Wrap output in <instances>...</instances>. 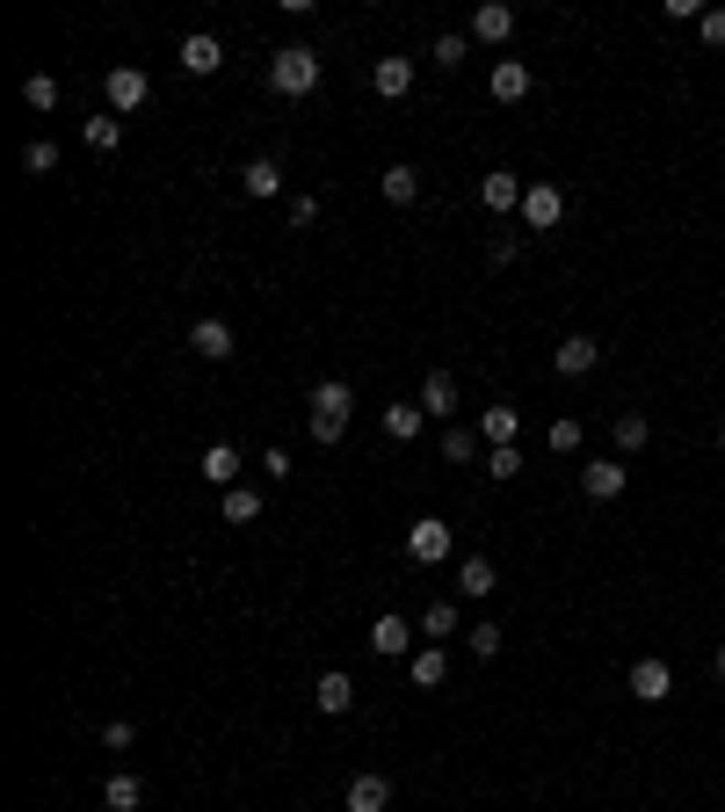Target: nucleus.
Masks as SVG:
<instances>
[{"instance_id": "f257e3e1", "label": "nucleus", "mask_w": 725, "mask_h": 812, "mask_svg": "<svg viewBox=\"0 0 725 812\" xmlns=\"http://www.w3.org/2000/svg\"><path fill=\"white\" fill-rule=\"evenodd\" d=\"M348 414H356V392H348L342 378H327V385H312V414H305V429H312V443H342L348 435Z\"/></svg>"}, {"instance_id": "f03ea898", "label": "nucleus", "mask_w": 725, "mask_h": 812, "mask_svg": "<svg viewBox=\"0 0 725 812\" xmlns=\"http://www.w3.org/2000/svg\"><path fill=\"white\" fill-rule=\"evenodd\" d=\"M269 87H277V95H312V87H320V52H312V44H283V52L269 58Z\"/></svg>"}, {"instance_id": "7ed1b4c3", "label": "nucleus", "mask_w": 725, "mask_h": 812, "mask_svg": "<svg viewBox=\"0 0 725 812\" xmlns=\"http://www.w3.org/2000/svg\"><path fill=\"white\" fill-rule=\"evenodd\" d=\"M559 218H566V190H559V182H530V190H522V225H530V232H552Z\"/></svg>"}, {"instance_id": "20e7f679", "label": "nucleus", "mask_w": 725, "mask_h": 812, "mask_svg": "<svg viewBox=\"0 0 725 812\" xmlns=\"http://www.w3.org/2000/svg\"><path fill=\"white\" fill-rule=\"evenodd\" d=\"M407 559H414V566H443V559H450V522L421 516L414 530H407Z\"/></svg>"}, {"instance_id": "39448f33", "label": "nucleus", "mask_w": 725, "mask_h": 812, "mask_svg": "<svg viewBox=\"0 0 725 812\" xmlns=\"http://www.w3.org/2000/svg\"><path fill=\"white\" fill-rule=\"evenodd\" d=\"M362 646H370V653H378V660H414V624H407V617H392V609H385V617L370 624V639H362Z\"/></svg>"}, {"instance_id": "423d86ee", "label": "nucleus", "mask_w": 725, "mask_h": 812, "mask_svg": "<svg viewBox=\"0 0 725 812\" xmlns=\"http://www.w3.org/2000/svg\"><path fill=\"white\" fill-rule=\"evenodd\" d=\"M595 364H603V342H595V334H566V342L552 348V370H559V378H587Z\"/></svg>"}, {"instance_id": "0eeeda50", "label": "nucleus", "mask_w": 725, "mask_h": 812, "mask_svg": "<svg viewBox=\"0 0 725 812\" xmlns=\"http://www.w3.org/2000/svg\"><path fill=\"white\" fill-rule=\"evenodd\" d=\"M624 682H631V696H639V704H668V696H674V668H668V660H631V674H624Z\"/></svg>"}, {"instance_id": "6e6552de", "label": "nucleus", "mask_w": 725, "mask_h": 812, "mask_svg": "<svg viewBox=\"0 0 725 812\" xmlns=\"http://www.w3.org/2000/svg\"><path fill=\"white\" fill-rule=\"evenodd\" d=\"M624 472H631L624 457H595V465H581V494H587V501H617Z\"/></svg>"}, {"instance_id": "1a4fd4ad", "label": "nucleus", "mask_w": 725, "mask_h": 812, "mask_svg": "<svg viewBox=\"0 0 725 812\" xmlns=\"http://www.w3.org/2000/svg\"><path fill=\"white\" fill-rule=\"evenodd\" d=\"M312 704L327 711V718H348V711H356V682H348L342 668H327L320 682H312Z\"/></svg>"}, {"instance_id": "9d476101", "label": "nucleus", "mask_w": 725, "mask_h": 812, "mask_svg": "<svg viewBox=\"0 0 725 812\" xmlns=\"http://www.w3.org/2000/svg\"><path fill=\"white\" fill-rule=\"evenodd\" d=\"M516 36V8L508 0H486L479 15H472V44H508Z\"/></svg>"}, {"instance_id": "9b49d317", "label": "nucleus", "mask_w": 725, "mask_h": 812, "mask_svg": "<svg viewBox=\"0 0 725 812\" xmlns=\"http://www.w3.org/2000/svg\"><path fill=\"white\" fill-rule=\"evenodd\" d=\"M370 87H378L385 102H399V95H414V58H378V66H370Z\"/></svg>"}, {"instance_id": "f8f14e48", "label": "nucleus", "mask_w": 725, "mask_h": 812, "mask_svg": "<svg viewBox=\"0 0 725 812\" xmlns=\"http://www.w3.org/2000/svg\"><path fill=\"white\" fill-rule=\"evenodd\" d=\"M522 190H530L522 174L494 167V174H486V182H479V204H486V210H522Z\"/></svg>"}, {"instance_id": "ddd939ff", "label": "nucleus", "mask_w": 725, "mask_h": 812, "mask_svg": "<svg viewBox=\"0 0 725 812\" xmlns=\"http://www.w3.org/2000/svg\"><path fill=\"white\" fill-rule=\"evenodd\" d=\"M342 812H392V777H356L342 798Z\"/></svg>"}, {"instance_id": "4468645a", "label": "nucleus", "mask_w": 725, "mask_h": 812, "mask_svg": "<svg viewBox=\"0 0 725 812\" xmlns=\"http://www.w3.org/2000/svg\"><path fill=\"white\" fill-rule=\"evenodd\" d=\"M486 87H494V102H522V95H530V66H522V58H494Z\"/></svg>"}, {"instance_id": "2eb2a0df", "label": "nucleus", "mask_w": 725, "mask_h": 812, "mask_svg": "<svg viewBox=\"0 0 725 812\" xmlns=\"http://www.w3.org/2000/svg\"><path fill=\"white\" fill-rule=\"evenodd\" d=\"M218 66H225V44H218V36H204V30L182 36V73H196V80H204V73H218Z\"/></svg>"}, {"instance_id": "dca6fc26", "label": "nucleus", "mask_w": 725, "mask_h": 812, "mask_svg": "<svg viewBox=\"0 0 725 812\" xmlns=\"http://www.w3.org/2000/svg\"><path fill=\"white\" fill-rule=\"evenodd\" d=\"M421 414H429V421L457 414V385H450V370H429V378H421Z\"/></svg>"}, {"instance_id": "f3484780", "label": "nucleus", "mask_w": 725, "mask_h": 812, "mask_svg": "<svg viewBox=\"0 0 725 812\" xmlns=\"http://www.w3.org/2000/svg\"><path fill=\"white\" fill-rule=\"evenodd\" d=\"M109 109H117V117H123V109H139L145 102V73L139 66H109Z\"/></svg>"}, {"instance_id": "a211bd4d", "label": "nucleus", "mask_w": 725, "mask_h": 812, "mask_svg": "<svg viewBox=\"0 0 725 812\" xmlns=\"http://www.w3.org/2000/svg\"><path fill=\"white\" fill-rule=\"evenodd\" d=\"M190 348L204 356V364H225V356H232V327H225V320H196V327H190Z\"/></svg>"}, {"instance_id": "6ab92c4d", "label": "nucleus", "mask_w": 725, "mask_h": 812, "mask_svg": "<svg viewBox=\"0 0 725 812\" xmlns=\"http://www.w3.org/2000/svg\"><path fill=\"white\" fill-rule=\"evenodd\" d=\"M494 588H501V573H494V559H465V566H457V595H465V603H486Z\"/></svg>"}, {"instance_id": "aec40b11", "label": "nucleus", "mask_w": 725, "mask_h": 812, "mask_svg": "<svg viewBox=\"0 0 725 812\" xmlns=\"http://www.w3.org/2000/svg\"><path fill=\"white\" fill-rule=\"evenodd\" d=\"M240 465H247V457H240L232 443H210V450H204V465H196V472H204L210 486H240Z\"/></svg>"}, {"instance_id": "412c9836", "label": "nucleus", "mask_w": 725, "mask_h": 812, "mask_svg": "<svg viewBox=\"0 0 725 812\" xmlns=\"http://www.w3.org/2000/svg\"><path fill=\"white\" fill-rule=\"evenodd\" d=\"M516 429H522L516 407H486L479 414V443H494V450H516Z\"/></svg>"}, {"instance_id": "4be33fe9", "label": "nucleus", "mask_w": 725, "mask_h": 812, "mask_svg": "<svg viewBox=\"0 0 725 812\" xmlns=\"http://www.w3.org/2000/svg\"><path fill=\"white\" fill-rule=\"evenodd\" d=\"M240 190L255 196V204H269V196L283 190V167H277V160H247V167H240Z\"/></svg>"}, {"instance_id": "5701e85b", "label": "nucleus", "mask_w": 725, "mask_h": 812, "mask_svg": "<svg viewBox=\"0 0 725 812\" xmlns=\"http://www.w3.org/2000/svg\"><path fill=\"white\" fill-rule=\"evenodd\" d=\"M378 196H385V204H414V196H421V174L407 167V160H392V167L378 174Z\"/></svg>"}, {"instance_id": "b1692460", "label": "nucleus", "mask_w": 725, "mask_h": 812, "mask_svg": "<svg viewBox=\"0 0 725 812\" xmlns=\"http://www.w3.org/2000/svg\"><path fill=\"white\" fill-rule=\"evenodd\" d=\"M407 674H414L421 690H443V674H450V646H421V653L407 660Z\"/></svg>"}, {"instance_id": "393cba45", "label": "nucleus", "mask_w": 725, "mask_h": 812, "mask_svg": "<svg viewBox=\"0 0 725 812\" xmlns=\"http://www.w3.org/2000/svg\"><path fill=\"white\" fill-rule=\"evenodd\" d=\"M421 639H435V646H450V639H457V603H450V595L421 609Z\"/></svg>"}, {"instance_id": "a878e982", "label": "nucleus", "mask_w": 725, "mask_h": 812, "mask_svg": "<svg viewBox=\"0 0 725 812\" xmlns=\"http://www.w3.org/2000/svg\"><path fill=\"white\" fill-rule=\"evenodd\" d=\"M465 52H472V30H443V36L429 44V58H435L443 73H457V66H465Z\"/></svg>"}, {"instance_id": "bb28decb", "label": "nucleus", "mask_w": 725, "mask_h": 812, "mask_svg": "<svg viewBox=\"0 0 725 812\" xmlns=\"http://www.w3.org/2000/svg\"><path fill=\"white\" fill-rule=\"evenodd\" d=\"M646 443H653V421H646V414H617V457H639Z\"/></svg>"}, {"instance_id": "cd10ccee", "label": "nucleus", "mask_w": 725, "mask_h": 812, "mask_svg": "<svg viewBox=\"0 0 725 812\" xmlns=\"http://www.w3.org/2000/svg\"><path fill=\"white\" fill-rule=\"evenodd\" d=\"M102 805H109V812H139V805H145V783H139V777H109V783H102Z\"/></svg>"}, {"instance_id": "c85d7f7f", "label": "nucleus", "mask_w": 725, "mask_h": 812, "mask_svg": "<svg viewBox=\"0 0 725 812\" xmlns=\"http://www.w3.org/2000/svg\"><path fill=\"white\" fill-rule=\"evenodd\" d=\"M421 421H429V414H421V399H414V407H385V435H392V443H414Z\"/></svg>"}, {"instance_id": "c756f323", "label": "nucleus", "mask_w": 725, "mask_h": 812, "mask_svg": "<svg viewBox=\"0 0 725 812\" xmlns=\"http://www.w3.org/2000/svg\"><path fill=\"white\" fill-rule=\"evenodd\" d=\"M225 522H255L261 516V494H255V486H225Z\"/></svg>"}, {"instance_id": "7c9ffc66", "label": "nucleus", "mask_w": 725, "mask_h": 812, "mask_svg": "<svg viewBox=\"0 0 725 812\" xmlns=\"http://www.w3.org/2000/svg\"><path fill=\"white\" fill-rule=\"evenodd\" d=\"M80 139L95 145V153H117V145H123V123H117V117H87V123H80Z\"/></svg>"}, {"instance_id": "2f4dec72", "label": "nucleus", "mask_w": 725, "mask_h": 812, "mask_svg": "<svg viewBox=\"0 0 725 812\" xmlns=\"http://www.w3.org/2000/svg\"><path fill=\"white\" fill-rule=\"evenodd\" d=\"M443 457L450 465H472L479 457V429H443Z\"/></svg>"}, {"instance_id": "473e14b6", "label": "nucleus", "mask_w": 725, "mask_h": 812, "mask_svg": "<svg viewBox=\"0 0 725 812\" xmlns=\"http://www.w3.org/2000/svg\"><path fill=\"white\" fill-rule=\"evenodd\" d=\"M22 102H30V109H58V80H52V73H30V80H22Z\"/></svg>"}, {"instance_id": "72a5a7b5", "label": "nucleus", "mask_w": 725, "mask_h": 812, "mask_svg": "<svg viewBox=\"0 0 725 812\" xmlns=\"http://www.w3.org/2000/svg\"><path fill=\"white\" fill-rule=\"evenodd\" d=\"M544 443H552V450H559V457H573V450H581V443H587V429H581V421H573V414H566V421H552V435H544Z\"/></svg>"}, {"instance_id": "f704fd0d", "label": "nucleus", "mask_w": 725, "mask_h": 812, "mask_svg": "<svg viewBox=\"0 0 725 812\" xmlns=\"http://www.w3.org/2000/svg\"><path fill=\"white\" fill-rule=\"evenodd\" d=\"M501 639H508L501 624H472V631H465V646H472L479 660H494V653H501Z\"/></svg>"}, {"instance_id": "c9c22d12", "label": "nucleus", "mask_w": 725, "mask_h": 812, "mask_svg": "<svg viewBox=\"0 0 725 812\" xmlns=\"http://www.w3.org/2000/svg\"><path fill=\"white\" fill-rule=\"evenodd\" d=\"M22 167H30V174H52L58 167V145L52 139H30V145H22Z\"/></svg>"}, {"instance_id": "e433bc0d", "label": "nucleus", "mask_w": 725, "mask_h": 812, "mask_svg": "<svg viewBox=\"0 0 725 812\" xmlns=\"http://www.w3.org/2000/svg\"><path fill=\"white\" fill-rule=\"evenodd\" d=\"M516 472H522V450H486V479H516Z\"/></svg>"}, {"instance_id": "4c0bfd02", "label": "nucleus", "mask_w": 725, "mask_h": 812, "mask_svg": "<svg viewBox=\"0 0 725 812\" xmlns=\"http://www.w3.org/2000/svg\"><path fill=\"white\" fill-rule=\"evenodd\" d=\"M261 472H269V479H291V450H283V443H269V450H261Z\"/></svg>"}, {"instance_id": "58836bf2", "label": "nucleus", "mask_w": 725, "mask_h": 812, "mask_svg": "<svg viewBox=\"0 0 725 812\" xmlns=\"http://www.w3.org/2000/svg\"><path fill=\"white\" fill-rule=\"evenodd\" d=\"M516 255H522V240H516V232H501V240L486 247V261H494V269H508V261H516Z\"/></svg>"}, {"instance_id": "ea45409f", "label": "nucleus", "mask_w": 725, "mask_h": 812, "mask_svg": "<svg viewBox=\"0 0 725 812\" xmlns=\"http://www.w3.org/2000/svg\"><path fill=\"white\" fill-rule=\"evenodd\" d=\"M131 740H139V733L123 726V718H109V726H102V747H109V755H123V747H131Z\"/></svg>"}, {"instance_id": "a19ab883", "label": "nucleus", "mask_w": 725, "mask_h": 812, "mask_svg": "<svg viewBox=\"0 0 725 812\" xmlns=\"http://www.w3.org/2000/svg\"><path fill=\"white\" fill-rule=\"evenodd\" d=\"M660 15L668 22H704V8H696V0H660Z\"/></svg>"}, {"instance_id": "79ce46f5", "label": "nucleus", "mask_w": 725, "mask_h": 812, "mask_svg": "<svg viewBox=\"0 0 725 812\" xmlns=\"http://www.w3.org/2000/svg\"><path fill=\"white\" fill-rule=\"evenodd\" d=\"M696 30H704V44H725V8H704V22H696Z\"/></svg>"}, {"instance_id": "37998d69", "label": "nucleus", "mask_w": 725, "mask_h": 812, "mask_svg": "<svg viewBox=\"0 0 725 812\" xmlns=\"http://www.w3.org/2000/svg\"><path fill=\"white\" fill-rule=\"evenodd\" d=\"M312 218H320V204H312V196H291V225H297V232H305Z\"/></svg>"}, {"instance_id": "c03bdc74", "label": "nucleus", "mask_w": 725, "mask_h": 812, "mask_svg": "<svg viewBox=\"0 0 725 812\" xmlns=\"http://www.w3.org/2000/svg\"><path fill=\"white\" fill-rule=\"evenodd\" d=\"M711 668H718V682H725V639H718V660H711Z\"/></svg>"}, {"instance_id": "a18cd8bd", "label": "nucleus", "mask_w": 725, "mask_h": 812, "mask_svg": "<svg viewBox=\"0 0 725 812\" xmlns=\"http://www.w3.org/2000/svg\"><path fill=\"white\" fill-rule=\"evenodd\" d=\"M718 450H725V421H718Z\"/></svg>"}]
</instances>
